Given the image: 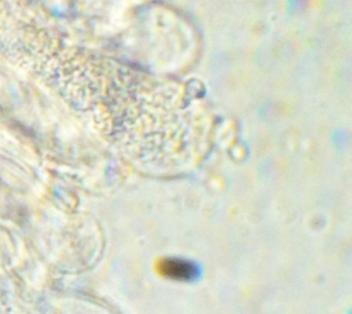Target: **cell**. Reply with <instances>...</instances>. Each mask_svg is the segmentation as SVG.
I'll return each instance as SVG.
<instances>
[{
	"label": "cell",
	"instance_id": "6da1fadb",
	"mask_svg": "<svg viewBox=\"0 0 352 314\" xmlns=\"http://www.w3.org/2000/svg\"><path fill=\"white\" fill-rule=\"evenodd\" d=\"M166 272L174 274L177 277H186L193 273V268L186 262H179V260H175V262L170 260L166 262Z\"/></svg>",
	"mask_w": 352,
	"mask_h": 314
}]
</instances>
